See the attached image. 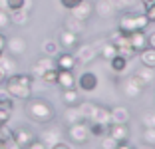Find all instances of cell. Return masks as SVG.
I'll return each instance as SVG.
<instances>
[{"label":"cell","mask_w":155,"mask_h":149,"mask_svg":"<svg viewBox=\"0 0 155 149\" xmlns=\"http://www.w3.org/2000/svg\"><path fill=\"white\" fill-rule=\"evenodd\" d=\"M4 91L12 99H22L26 101L28 98H32V86H34V78L32 74H12L4 80Z\"/></svg>","instance_id":"cell-1"},{"label":"cell","mask_w":155,"mask_h":149,"mask_svg":"<svg viewBox=\"0 0 155 149\" xmlns=\"http://www.w3.org/2000/svg\"><path fill=\"white\" fill-rule=\"evenodd\" d=\"M24 111H26L28 119H32L34 123H40V125L52 123L56 118L54 105L44 98H28L24 104Z\"/></svg>","instance_id":"cell-2"},{"label":"cell","mask_w":155,"mask_h":149,"mask_svg":"<svg viewBox=\"0 0 155 149\" xmlns=\"http://www.w3.org/2000/svg\"><path fill=\"white\" fill-rule=\"evenodd\" d=\"M149 26V20H147L145 14H137V12H125L119 18L117 30H121L123 34H131L137 30H145Z\"/></svg>","instance_id":"cell-3"},{"label":"cell","mask_w":155,"mask_h":149,"mask_svg":"<svg viewBox=\"0 0 155 149\" xmlns=\"http://www.w3.org/2000/svg\"><path fill=\"white\" fill-rule=\"evenodd\" d=\"M119 91H121L125 98L135 99V98H139V95H141L143 86H141V81H139L131 74V76H125V78H121V80H119Z\"/></svg>","instance_id":"cell-4"},{"label":"cell","mask_w":155,"mask_h":149,"mask_svg":"<svg viewBox=\"0 0 155 149\" xmlns=\"http://www.w3.org/2000/svg\"><path fill=\"white\" fill-rule=\"evenodd\" d=\"M68 137L72 139V143H78V145H84L90 141V127H87V121H78V123H72L68 125Z\"/></svg>","instance_id":"cell-5"},{"label":"cell","mask_w":155,"mask_h":149,"mask_svg":"<svg viewBox=\"0 0 155 149\" xmlns=\"http://www.w3.org/2000/svg\"><path fill=\"white\" fill-rule=\"evenodd\" d=\"M28 50V42L24 36H6V48L4 52H8L10 56H14V58H20V56L26 54Z\"/></svg>","instance_id":"cell-6"},{"label":"cell","mask_w":155,"mask_h":149,"mask_svg":"<svg viewBox=\"0 0 155 149\" xmlns=\"http://www.w3.org/2000/svg\"><path fill=\"white\" fill-rule=\"evenodd\" d=\"M38 139L44 141V143L48 145V149H50L52 145L60 143V141L64 139V131H62V127H58V125H50V123H46V127L40 131Z\"/></svg>","instance_id":"cell-7"},{"label":"cell","mask_w":155,"mask_h":149,"mask_svg":"<svg viewBox=\"0 0 155 149\" xmlns=\"http://www.w3.org/2000/svg\"><path fill=\"white\" fill-rule=\"evenodd\" d=\"M74 50H76L74 58L80 64H90L97 58V46L96 44H78Z\"/></svg>","instance_id":"cell-8"},{"label":"cell","mask_w":155,"mask_h":149,"mask_svg":"<svg viewBox=\"0 0 155 149\" xmlns=\"http://www.w3.org/2000/svg\"><path fill=\"white\" fill-rule=\"evenodd\" d=\"M91 14H94V4H91L90 0H82L78 6H74V8L70 10V16L82 20V22H87Z\"/></svg>","instance_id":"cell-9"},{"label":"cell","mask_w":155,"mask_h":149,"mask_svg":"<svg viewBox=\"0 0 155 149\" xmlns=\"http://www.w3.org/2000/svg\"><path fill=\"white\" fill-rule=\"evenodd\" d=\"M32 139H36V135H34L28 127H16V129H12V141L18 145L20 149H24Z\"/></svg>","instance_id":"cell-10"},{"label":"cell","mask_w":155,"mask_h":149,"mask_svg":"<svg viewBox=\"0 0 155 149\" xmlns=\"http://www.w3.org/2000/svg\"><path fill=\"white\" fill-rule=\"evenodd\" d=\"M58 44H60V48H64L68 52V50H74L80 44V36L70 32V30H66V28H62V32L58 34Z\"/></svg>","instance_id":"cell-11"},{"label":"cell","mask_w":155,"mask_h":149,"mask_svg":"<svg viewBox=\"0 0 155 149\" xmlns=\"http://www.w3.org/2000/svg\"><path fill=\"white\" fill-rule=\"evenodd\" d=\"M76 86L82 91H94L97 88V76L94 72H84L82 76L76 80Z\"/></svg>","instance_id":"cell-12"},{"label":"cell","mask_w":155,"mask_h":149,"mask_svg":"<svg viewBox=\"0 0 155 149\" xmlns=\"http://www.w3.org/2000/svg\"><path fill=\"white\" fill-rule=\"evenodd\" d=\"M52 68H56L54 58L42 56V58H38L36 62H34V66H32V78H42V74L48 72V70H52Z\"/></svg>","instance_id":"cell-13"},{"label":"cell","mask_w":155,"mask_h":149,"mask_svg":"<svg viewBox=\"0 0 155 149\" xmlns=\"http://www.w3.org/2000/svg\"><path fill=\"white\" fill-rule=\"evenodd\" d=\"M107 135H111L117 143L127 141L129 139V127H127V123H111V125H107Z\"/></svg>","instance_id":"cell-14"},{"label":"cell","mask_w":155,"mask_h":149,"mask_svg":"<svg viewBox=\"0 0 155 149\" xmlns=\"http://www.w3.org/2000/svg\"><path fill=\"white\" fill-rule=\"evenodd\" d=\"M54 64L58 70H70V72H74V68H76V58H74L72 52H60L58 56L54 58Z\"/></svg>","instance_id":"cell-15"},{"label":"cell","mask_w":155,"mask_h":149,"mask_svg":"<svg viewBox=\"0 0 155 149\" xmlns=\"http://www.w3.org/2000/svg\"><path fill=\"white\" fill-rule=\"evenodd\" d=\"M94 12H96L100 18H114L117 10L111 4V0H97L96 4H94Z\"/></svg>","instance_id":"cell-16"},{"label":"cell","mask_w":155,"mask_h":149,"mask_svg":"<svg viewBox=\"0 0 155 149\" xmlns=\"http://www.w3.org/2000/svg\"><path fill=\"white\" fill-rule=\"evenodd\" d=\"M0 70H2V74H4L6 78L12 76V74H16L18 72V62H16V58L4 52V56L0 58Z\"/></svg>","instance_id":"cell-17"},{"label":"cell","mask_w":155,"mask_h":149,"mask_svg":"<svg viewBox=\"0 0 155 149\" xmlns=\"http://www.w3.org/2000/svg\"><path fill=\"white\" fill-rule=\"evenodd\" d=\"M129 36V44H131V48L137 52H141L143 48H147V34L145 30H137V32H131V34H127Z\"/></svg>","instance_id":"cell-18"},{"label":"cell","mask_w":155,"mask_h":149,"mask_svg":"<svg viewBox=\"0 0 155 149\" xmlns=\"http://www.w3.org/2000/svg\"><path fill=\"white\" fill-rule=\"evenodd\" d=\"M62 90H70V88H76V76L70 70H58V80H56Z\"/></svg>","instance_id":"cell-19"},{"label":"cell","mask_w":155,"mask_h":149,"mask_svg":"<svg viewBox=\"0 0 155 149\" xmlns=\"http://www.w3.org/2000/svg\"><path fill=\"white\" fill-rule=\"evenodd\" d=\"M133 76L141 81V86L145 88V86H149L151 81L155 80V70L153 68H147V66H139V68L133 72Z\"/></svg>","instance_id":"cell-20"},{"label":"cell","mask_w":155,"mask_h":149,"mask_svg":"<svg viewBox=\"0 0 155 149\" xmlns=\"http://www.w3.org/2000/svg\"><path fill=\"white\" fill-rule=\"evenodd\" d=\"M10 22L14 26H26L30 22V10L28 8H20V10H12L10 12Z\"/></svg>","instance_id":"cell-21"},{"label":"cell","mask_w":155,"mask_h":149,"mask_svg":"<svg viewBox=\"0 0 155 149\" xmlns=\"http://www.w3.org/2000/svg\"><path fill=\"white\" fill-rule=\"evenodd\" d=\"M91 121L96 123H101V125H111V113H110V108H104V105H97L96 113H94V118H91ZM87 121V123H91Z\"/></svg>","instance_id":"cell-22"},{"label":"cell","mask_w":155,"mask_h":149,"mask_svg":"<svg viewBox=\"0 0 155 149\" xmlns=\"http://www.w3.org/2000/svg\"><path fill=\"white\" fill-rule=\"evenodd\" d=\"M111 113V123H127L129 118H131V113H129L127 108H123V105H117V108H111L110 109Z\"/></svg>","instance_id":"cell-23"},{"label":"cell","mask_w":155,"mask_h":149,"mask_svg":"<svg viewBox=\"0 0 155 149\" xmlns=\"http://www.w3.org/2000/svg\"><path fill=\"white\" fill-rule=\"evenodd\" d=\"M42 54H44V56H50V58H56V56L60 54V44H58V40H54V38H46V40L42 42Z\"/></svg>","instance_id":"cell-24"},{"label":"cell","mask_w":155,"mask_h":149,"mask_svg":"<svg viewBox=\"0 0 155 149\" xmlns=\"http://www.w3.org/2000/svg\"><path fill=\"white\" fill-rule=\"evenodd\" d=\"M78 121H84L80 108H78V105H70V108H66V111H64V123L72 125V123H78Z\"/></svg>","instance_id":"cell-25"},{"label":"cell","mask_w":155,"mask_h":149,"mask_svg":"<svg viewBox=\"0 0 155 149\" xmlns=\"http://www.w3.org/2000/svg\"><path fill=\"white\" fill-rule=\"evenodd\" d=\"M139 54V62L141 66H147V68H153L155 70V48H143L141 52H137Z\"/></svg>","instance_id":"cell-26"},{"label":"cell","mask_w":155,"mask_h":149,"mask_svg":"<svg viewBox=\"0 0 155 149\" xmlns=\"http://www.w3.org/2000/svg\"><path fill=\"white\" fill-rule=\"evenodd\" d=\"M64 28L66 30H70V32H74V34H82L84 30H86V22H82V20H78V18H74V16H68V18L64 20Z\"/></svg>","instance_id":"cell-27"},{"label":"cell","mask_w":155,"mask_h":149,"mask_svg":"<svg viewBox=\"0 0 155 149\" xmlns=\"http://www.w3.org/2000/svg\"><path fill=\"white\" fill-rule=\"evenodd\" d=\"M62 101L66 104V108H70V105H78V104H80V91H78L76 88L62 90Z\"/></svg>","instance_id":"cell-28"},{"label":"cell","mask_w":155,"mask_h":149,"mask_svg":"<svg viewBox=\"0 0 155 149\" xmlns=\"http://www.w3.org/2000/svg\"><path fill=\"white\" fill-rule=\"evenodd\" d=\"M110 66H111V70H114L115 74H123L125 70H127V66H129V60L123 58L121 54H115L114 58L110 60Z\"/></svg>","instance_id":"cell-29"},{"label":"cell","mask_w":155,"mask_h":149,"mask_svg":"<svg viewBox=\"0 0 155 149\" xmlns=\"http://www.w3.org/2000/svg\"><path fill=\"white\" fill-rule=\"evenodd\" d=\"M78 108L82 111L84 121H91V118H94V113H96V109H97V104H94V101H80Z\"/></svg>","instance_id":"cell-30"},{"label":"cell","mask_w":155,"mask_h":149,"mask_svg":"<svg viewBox=\"0 0 155 149\" xmlns=\"http://www.w3.org/2000/svg\"><path fill=\"white\" fill-rule=\"evenodd\" d=\"M115 54H117V48H115V46L111 44L110 40H107V42H104V44H101L100 48H97V56H101V58H104V60H107V62H110V60L114 58Z\"/></svg>","instance_id":"cell-31"},{"label":"cell","mask_w":155,"mask_h":149,"mask_svg":"<svg viewBox=\"0 0 155 149\" xmlns=\"http://www.w3.org/2000/svg\"><path fill=\"white\" fill-rule=\"evenodd\" d=\"M87 127H90V135H94V137H104L107 133V127L101 125V123H96V121L87 123Z\"/></svg>","instance_id":"cell-32"},{"label":"cell","mask_w":155,"mask_h":149,"mask_svg":"<svg viewBox=\"0 0 155 149\" xmlns=\"http://www.w3.org/2000/svg\"><path fill=\"white\" fill-rule=\"evenodd\" d=\"M20 8H28L30 10V2H28V0H6V10H8V12L20 10Z\"/></svg>","instance_id":"cell-33"},{"label":"cell","mask_w":155,"mask_h":149,"mask_svg":"<svg viewBox=\"0 0 155 149\" xmlns=\"http://www.w3.org/2000/svg\"><path fill=\"white\" fill-rule=\"evenodd\" d=\"M12 26V22H10V12L4 8H0V32L8 30V28Z\"/></svg>","instance_id":"cell-34"},{"label":"cell","mask_w":155,"mask_h":149,"mask_svg":"<svg viewBox=\"0 0 155 149\" xmlns=\"http://www.w3.org/2000/svg\"><path fill=\"white\" fill-rule=\"evenodd\" d=\"M12 108H14V99L6 91H0V109H10L12 111Z\"/></svg>","instance_id":"cell-35"},{"label":"cell","mask_w":155,"mask_h":149,"mask_svg":"<svg viewBox=\"0 0 155 149\" xmlns=\"http://www.w3.org/2000/svg\"><path fill=\"white\" fill-rule=\"evenodd\" d=\"M100 147L101 149H115V147H117V141H115L111 135L105 133L104 137H100Z\"/></svg>","instance_id":"cell-36"},{"label":"cell","mask_w":155,"mask_h":149,"mask_svg":"<svg viewBox=\"0 0 155 149\" xmlns=\"http://www.w3.org/2000/svg\"><path fill=\"white\" fill-rule=\"evenodd\" d=\"M40 80L44 81V84H56V80H58V68H52V70H48V72H44Z\"/></svg>","instance_id":"cell-37"},{"label":"cell","mask_w":155,"mask_h":149,"mask_svg":"<svg viewBox=\"0 0 155 149\" xmlns=\"http://www.w3.org/2000/svg\"><path fill=\"white\" fill-rule=\"evenodd\" d=\"M135 2H139V0H111V4L115 6V10H127L131 6H135Z\"/></svg>","instance_id":"cell-38"},{"label":"cell","mask_w":155,"mask_h":149,"mask_svg":"<svg viewBox=\"0 0 155 149\" xmlns=\"http://www.w3.org/2000/svg\"><path fill=\"white\" fill-rule=\"evenodd\" d=\"M141 139H143V143L155 145V127H145V129H143Z\"/></svg>","instance_id":"cell-39"},{"label":"cell","mask_w":155,"mask_h":149,"mask_svg":"<svg viewBox=\"0 0 155 149\" xmlns=\"http://www.w3.org/2000/svg\"><path fill=\"white\" fill-rule=\"evenodd\" d=\"M141 123H143V127H155V111L143 113L141 115Z\"/></svg>","instance_id":"cell-40"},{"label":"cell","mask_w":155,"mask_h":149,"mask_svg":"<svg viewBox=\"0 0 155 149\" xmlns=\"http://www.w3.org/2000/svg\"><path fill=\"white\" fill-rule=\"evenodd\" d=\"M24 149H48V145H46L44 141H40V139L36 137V139H32V141H30V143H28Z\"/></svg>","instance_id":"cell-41"},{"label":"cell","mask_w":155,"mask_h":149,"mask_svg":"<svg viewBox=\"0 0 155 149\" xmlns=\"http://www.w3.org/2000/svg\"><path fill=\"white\" fill-rule=\"evenodd\" d=\"M10 115H12V111H10V109H0V125L8 123L10 121Z\"/></svg>","instance_id":"cell-42"},{"label":"cell","mask_w":155,"mask_h":149,"mask_svg":"<svg viewBox=\"0 0 155 149\" xmlns=\"http://www.w3.org/2000/svg\"><path fill=\"white\" fill-rule=\"evenodd\" d=\"M143 14L147 16V20H149V24H151V22H155V2H153V4L149 6V8H145V12H143Z\"/></svg>","instance_id":"cell-43"},{"label":"cell","mask_w":155,"mask_h":149,"mask_svg":"<svg viewBox=\"0 0 155 149\" xmlns=\"http://www.w3.org/2000/svg\"><path fill=\"white\" fill-rule=\"evenodd\" d=\"M80 2H82V0H60V4L64 6L66 10H72L74 6H78V4H80Z\"/></svg>","instance_id":"cell-44"},{"label":"cell","mask_w":155,"mask_h":149,"mask_svg":"<svg viewBox=\"0 0 155 149\" xmlns=\"http://www.w3.org/2000/svg\"><path fill=\"white\" fill-rule=\"evenodd\" d=\"M147 46H149V48H155V32L147 34Z\"/></svg>","instance_id":"cell-45"},{"label":"cell","mask_w":155,"mask_h":149,"mask_svg":"<svg viewBox=\"0 0 155 149\" xmlns=\"http://www.w3.org/2000/svg\"><path fill=\"white\" fill-rule=\"evenodd\" d=\"M115 149H133V145L129 143V141H121V143H117Z\"/></svg>","instance_id":"cell-46"},{"label":"cell","mask_w":155,"mask_h":149,"mask_svg":"<svg viewBox=\"0 0 155 149\" xmlns=\"http://www.w3.org/2000/svg\"><path fill=\"white\" fill-rule=\"evenodd\" d=\"M50 149H70V145L68 143H64V141H60V143H56V145H52Z\"/></svg>","instance_id":"cell-47"},{"label":"cell","mask_w":155,"mask_h":149,"mask_svg":"<svg viewBox=\"0 0 155 149\" xmlns=\"http://www.w3.org/2000/svg\"><path fill=\"white\" fill-rule=\"evenodd\" d=\"M6 48V34L4 32H0V50Z\"/></svg>","instance_id":"cell-48"},{"label":"cell","mask_w":155,"mask_h":149,"mask_svg":"<svg viewBox=\"0 0 155 149\" xmlns=\"http://www.w3.org/2000/svg\"><path fill=\"white\" fill-rule=\"evenodd\" d=\"M139 2H141V4H143V10H145V8H149V6L153 4L155 0H139Z\"/></svg>","instance_id":"cell-49"},{"label":"cell","mask_w":155,"mask_h":149,"mask_svg":"<svg viewBox=\"0 0 155 149\" xmlns=\"http://www.w3.org/2000/svg\"><path fill=\"white\" fill-rule=\"evenodd\" d=\"M135 149H155V145H149V143H141V145H137Z\"/></svg>","instance_id":"cell-50"},{"label":"cell","mask_w":155,"mask_h":149,"mask_svg":"<svg viewBox=\"0 0 155 149\" xmlns=\"http://www.w3.org/2000/svg\"><path fill=\"white\" fill-rule=\"evenodd\" d=\"M4 80H6V76L2 74V70H0V88H2V84H4Z\"/></svg>","instance_id":"cell-51"},{"label":"cell","mask_w":155,"mask_h":149,"mask_svg":"<svg viewBox=\"0 0 155 149\" xmlns=\"http://www.w3.org/2000/svg\"><path fill=\"white\" fill-rule=\"evenodd\" d=\"M0 8H4V10H6V0H0Z\"/></svg>","instance_id":"cell-52"},{"label":"cell","mask_w":155,"mask_h":149,"mask_svg":"<svg viewBox=\"0 0 155 149\" xmlns=\"http://www.w3.org/2000/svg\"><path fill=\"white\" fill-rule=\"evenodd\" d=\"M0 149H8V145H6V143H0Z\"/></svg>","instance_id":"cell-53"},{"label":"cell","mask_w":155,"mask_h":149,"mask_svg":"<svg viewBox=\"0 0 155 149\" xmlns=\"http://www.w3.org/2000/svg\"><path fill=\"white\" fill-rule=\"evenodd\" d=\"M2 56H4V50H0V58H2Z\"/></svg>","instance_id":"cell-54"}]
</instances>
